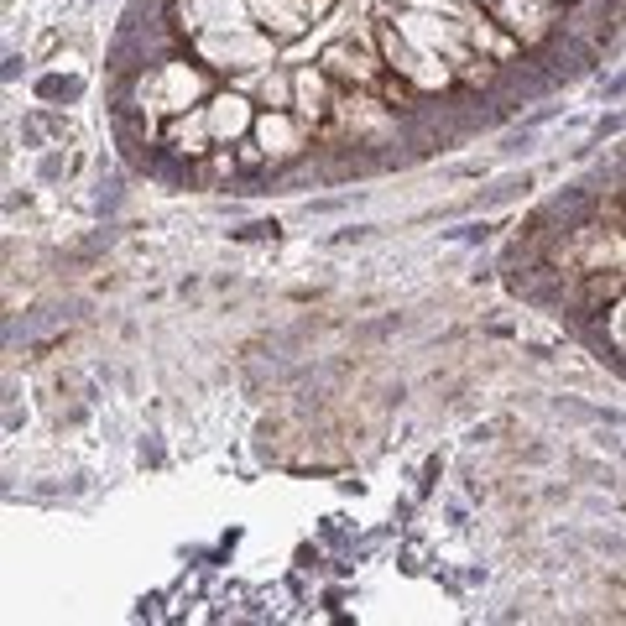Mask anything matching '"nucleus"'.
<instances>
[{
  "label": "nucleus",
  "instance_id": "f257e3e1",
  "mask_svg": "<svg viewBox=\"0 0 626 626\" xmlns=\"http://www.w3.org/2000/svg\"><path fill=\"white\" fill-rule=\"evenodd\" d=\"M532 188V177L522 173V177H501L496 188H485L480 199H475V209H496V204H511V199H522V193Z\"/></svg>",
  "mask_w": 626,
  "mask_h": 626
},
{
  "label": "nucleus",
  "instance_id": "f03ea898",
  "mask_svg": "<svg viewBox=\"0 0 626 626\" xmlns=\"http://www.w3.org/2000/svg\"><path fill=\"white\" fill-rule=\"evenodd\" d=\"M37 89H42V99H79V95H84L79 79H42Z\"/></svg>",
  "mask_w": 626,
  "mask_h": 626
},
{
  "label": "nucleus",
  "instance_id": "7ed1b4c3",
  "mask_svg": "<svg viewBox=\"0 0 626 626\" xmlns=\"http://www.w3.org/2000/svg\"><path fill=\"white\" fill-rule=\"evenodd\" d=\"M277 219H256V225H246V230H235V240H266V235H277Z\"/></svg>",
  "mask_w": 626,
  "mask_h": 626
},
{
  "label": "nucleus",
  "instance_id": "20e7f679",
  "mask_svg": "<svg viewBox=\"0 0 626 626\" xmlns=\"http://www.w3.org/2000/svg\"><path fill=\"white\" fill-rule=\"evenodd\" d=\"M371 230L366 225H355V230H340V235H334V246H350V240H366Z\"/></svg>",
  "mask_w": 626,
  "mask_h": 626
},
{
  "label": "nucleus",
  "instance_id": "39448f33",
  "mask_svg": "<svg viewBox=\"0 0 626 626\" xmlns=\"http://www.w3.org/2000/svg\"><path fill=\"white\" fill-rule=\"evenodd\" d=\"M141 460L146 464H162V444H157V438H152V444H141Z\"/></svg>",
  "mask_w": 626,
  "mask_h": 626
},
{
  "label": "nucleus",
  "instance_id": "423d86ee",
  "mask_svg": "<svg viewBox=\"0 0 626 626\" xmlns=\"http://www.w3.org/2000/svg\"><path fill=\"white\" fill-rule=\"evenodd\" d=\"M21 68H26V58H16V52H11V58H6V79H21Z\"/></svg>",
  "mask_w": 626,
  "mask_h": 626
},
{
  "label": "nucleus",
  "instance_id": "0eeeda50",
  "mask_svg": "<svg viewBox=\"0 0 626 626\" xmlns=\"http://www.w3.org/2000/svg\"><path fill=\"white\" fill-rule=\"evenodd\" d=\"M433 480H438V460H428V470H423V496L433 491Z\"/></svg>",
  "mask_w": 626,
  "mask_h": 626
}]
</instances>
